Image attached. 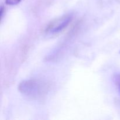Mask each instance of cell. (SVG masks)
Segmentation results:
<instances>
[{"instance_id":"obj_1","label":"cell","mask_w":120,"mask_h":120,"mask_svg":"<svg viewBox=\"0 0 120 120\" xmlns=\"http://www.w3.org/2000/svg\"><path fill=\"white\" fill-rule=\"evenodd\" d=\"M18 90L22 94L28 98L39 100L46 95L49 86L46 82L39 80H26L19 83Z\"/></svg>"},{"instance_id":"obj_2","label":"cell","mask_w":120,"mask_h":120,"mask_svg":"<svg viewBox=\"0 0 120 120\" xmlns=\"http://www.w3.org/2000/svg\"><path fill=\"white\" fill-rule=\"evenodd\" d=\"M73 18V14H68L55 19L48 23L46 27L45 32L49 35L59 34L68 26Z\"/></svg>"},{"instance_id":"obj_3","label":"cell","mask_w":120,"mask_h":120,"mask_svg":"<svg viewBox=\"0 0 120 120\" xmlns=\"http://www.w3.org/2000/svg\"><path fill=\"white\" fill-rule=\"evenodd\" d=\"M22 0H5V3L9 5H15L18 4Z\"/></svg>"},{"instance_id":"obj_4","label":"cell","mask_w":120,"mask_h":120,"mask_svg":"<svg viewBox=\"0 0 120 120\" xmlns=\"http://www.w3.org/2000/svg\"><path fill=\"white\" fill-rule=\"evenodd\" d=\"M5 12V8L3 6H1V19L2 18V16H3V14L4 12Z\"/></svg>"}]
</instances>
